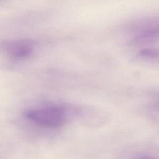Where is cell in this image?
Wrapping results in <instances>:
<instances>
[{"mask_svg":"<svg viewBox=\"0 0 159 159\" xmlns=\"http://www.w3.org/2000/svg\"><path fill=\"white\" fill-rule=\"evenodd\" d=\"M68 109L60 104H46L26 109L24 117L32 123L47 129L58 128L68 120Z\"/></svg>","mask_w":159,"mask_h":159,"instance_id":"cell-1","label":"cell"},{"mask_svg":"<svg viewBox=\"0 0 159 159\" xmlns=\"http://www.w3.org/2000/svg\"><path fill=\"white\" fill-rule=\"evenodd\" d=\"M139 55L146 60H159V48L148 47L141 49Z\"/></svg>","mask_w":159,"mask_h":159,"instance_id":"cell-4","label":"cell"},{"mask_svg":"<svg viewBox=\"0 0 159 159\" xmlns=\"http://www.w3.org/2000/svg\"><path fill=\"white\" fill-rule=\"evenodd\" d=\"M159 40V19L150 21L137 29L134 40L137 43L152 42Z\"/></svg>","mask_w":159,"mask_h":159,"instance_id":"cell-3","label":"cell"},{"mask_svg":"<svg viewBox=\"0 0 159 159\" xmlns=\"http://www.w3.org/2000/svg\"><path fill=\"white\" fill-rule=\"evenodd\" d=\"M35 43L29 40L19 39L11 40L5 43L7 54L16 60H23L32 55L35 50Z\"/></svg>","mask_w":159,"mask_h":159,"instance_id":"cell-2","label":"cell"},{"mask_svg":"<svg viewBox=\"0 0 159 159\" xmlns=\"http://www.w3.org/2000/svg\"><path fill=\"white\" fill-rule=\"evenodd\" d=\"M155 107L159 112V99L155 102Z\"/></svg>","mask_w":159,"mask_h":159,"instance_id":"cell-5","label":"cell"}]
</instances>
